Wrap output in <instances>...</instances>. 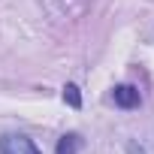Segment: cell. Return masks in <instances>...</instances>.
<instances>
[{
  "mask_svg": "<svg viewBox=\"0 0 154 154\" xmlns=\"http://www.w3.org/2000/svg\"><path fill=\"white\" fill-rule=\"evenodd\" d=\"M112 103H115L118 109L130 112V109H139V106H142V94H139L136 85H115V88H112Z\"/></svg>",
  "mask_w": 154,
  "mask_h": 154,
  "instance_id": "2",
  "label": "cell"
},
{
  "mask_svg": "<svg viewBox=\"0 0 154 154\" xmlns=\"http://www.w3.org/2000/svg\"><path fill=\"white\" fill-rule=\"evenodd\" d=\"M0 154H42V151L24 133H3L0 136Z\"/></svg>",
  "mask_w": 154,
  "mask_h": 154,
  "instance_id": "1",
  "label": "cell"
},
{
  "mask_svg": "<svg viewBox=\"0 0 154 154\" xmlns=\"http://www.w3.org/2000/svg\"><path fill=\"white\" fill-rule=\"evenodd\" d=\"M60 91H63V103H66L69 109H82V91H79L75 82H66Z\"/></svg>",
  "mask_w": 154,
  "mask_h": 154,
  "instance_id": "4",
  "label": "cell"
},
{
  "mask_svg": "<svg viewBox=\"0 0 154 154\" xmlns=\"http://www.w3.org/2000/svg\"><path fill=\"white\" fill-rule=\"evenodd\" d=\"M79 151H82V136L79 133H63L57 139V148H54V154H79Z\"/></svg>",
  "mask_w": 154,
  "mask_h": 154,
  "instance_id": "3",
  "label": "cell"
}]
</instances>
